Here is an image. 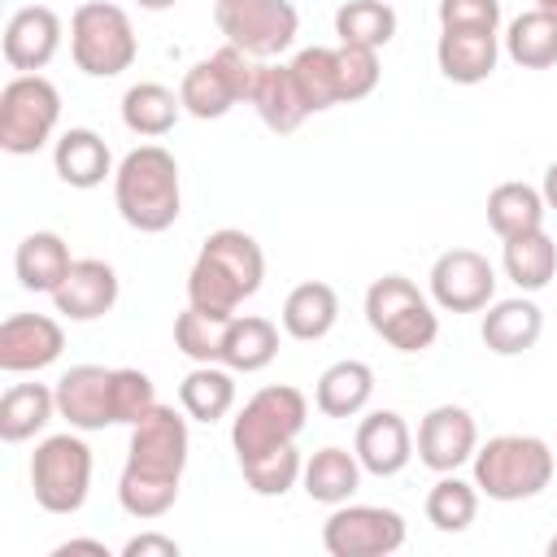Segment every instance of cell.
I'll return each mask as SVG.
<instances>
[{"label":"cell","mask_w":557,"mask_h":557,"mask_svg":"<svg viewBox=\"0 0 557 557\" xmlns=\"http://www.w3.org/2000/svg\"><path fill=\"white\" fill-rule=\"evenodd\" d=\"M187 453H191L187 413H178L174 405H157L148 418L131 426L126 466L117 479V505L139 522L165 518L178 500Z\"/></svg>","instance_id":"6da1fadb"},{"label":"cell","mask_w":557,"mask_h":557,"mask_svg":"<svg viewBox=\"0 0 557 557\" xmlns=\"http://www.w3.org/2000/svg\"><path fill=\"white\" fill-rule=\"evenodd\" d=\"M261 278H265L261 244L239 226H222L200 244V252L191 261L187 305L231 318L244 300H252L261 292Z\"/></svg>","instance_id":"7a4b0ae2"},{"label":"cell","mask_w":557,"mask_h":557,"mask_svg":"<svg viewBox=\"0 0 557 557\" xmlns=\"http://www.w3.org/2000/svg\"><path fill=\"white\" fill-rule=\"evenodd\" d=\"M113 205L122 222L139 235L170 231L183 213V183H178L174 152L161 144L131 148L113 170Z\"/></svg>","instance_id":"3957f363"},{"label":"cell","mask_w":557,"mask_h":557,"mask_svg":"<svg viewBox=\"0 0 557 557\" xmlns=\"http://www.w3.org/2000/svg\"><path fill=\"white\" fill-rule=\"evenodd\" d=\"M470 466H474L479 496L513 505V500L540 496L553 483L557 453L540 435H492L487 444L474 448Z\"/></svg>","instance_id":"277c9868"},{"label":"cell","mask_w":557,"mask_h":557,"mask_svg":"<svg viewBox=\"0 0 557 557\" xmlns=\"http://www.w3.org/2000/svg\"><path fill=\"white\" fill-rule=\"evenodd\" d=\"M70 57L87 78H117L139 57L131 13L109 0H87L70 13Z\"/></svg>","instance_id":"5b68a950"},{"label":"cell","mask_w":557,"mask_h":557,"mask_svg":"<svg viewBox=\"0 0 557 557\" xmlns=\"http://www.w3.org/2000/svg\"><path fill=\"white\" fill-rule=\"evenodd\" d=\"M366 322L396 352H422L440 335V313L426 292L405 274H383L366 287Z\"/></svg>","instance_id":"8992f818"},{"label":"cell","mask_w":557,"mask_h":557,"mask_svg":"<svg viewBox=\"0 0 557 557\" xmlns=\"http://www.w3.org/2000/svg\"><path fill=\"white\" fill-rule=\"evenodd\" d=\"M30 492H35V505L44 513H78L87 505V492H91V448L83 435L61 431V435H48L35 444L30 453Z\"/></svg>","instance_id":"52a82bcc"},{"label":"cell","mask_w":557,"mask_h":557,"mask_svg":"<svg viewBox=\"0 0 557 557\" xmlns=\"http://www.w3.org/2000/svg\"><path fill=\"white\" fill-rule=\"evenodd\" d=\"M305 418H309L305 392L292 383H270L252 392L244 409L231 418V448L239 461H248L278 444H296V435L305 431Z\"/></svg>","instance_id":"ba28073f"},{"label":"cell","mask_w":557,"mask_h":557,"mask_svg":"<svg viewBox=\"0 0 557 557\" xmlns=\"http://www.w3.org/2000/svg\"><path fill=\"white\" fill-rule=\"evenodd\" d=\"M61 122V91L44 74H13L0 91V148L9 157L39 152Z\"/></svg>","instance_id":"9c48e42d"},{"label":"cell","mask_w":557,"mask_h":557,"mask_svg":"<svg viewBox=\"0 0 557 557\" xmlns=\"http://www.w3.org/2000/svg\"><path fill=\"white\" fill-rule=\"evenodd\" d=\"M213 22L252 61L287 52L300 35V13L292 0H213Z\"/></svg>","instance_id":"30bf717a"},{"label":"cell","mask_w":557,"mask_h":557,"mask_svg":"<svg viewBox=\"0 0 557 557\" xmlns=\"http://www.w3.org/2000/svg\"><path fill=\"white\" fill-rule=\"evenodd\" d=\"M252 74H257V61H252L248 52H239L235 44H222L218 52H209L205 61H196V65L183 74V83H178L183 113H191V117H200V122L226 117L239 100H248Z\"/></svg>","instance_id":"8fae6325"},{"label":"cell","mask_w":557,"mask_h":557,"mask_svg":"<svg viewBox=\"0 0 557 557\" xmlns=\"http://www.w3.org/2000/svg\"><path fill=\"white\" fill-rule=\"evenodd\" d=\"M405 544V518L387 505H335L322 522V548L331 557H387Z\"/></svg>","instance_id":"7c38bea8"},{"label":"cell","mask_w":557,"mask_h":557,"mask_svg":"<svg viewBox=\"0 0 557 557\" xmlns=\"http://www.w3.org/2000/svg\"><path fill=\"white\" fill-rule=\"evenodd\" d=\"M431 300L444 313H479L496 300V270L474 248H448L431 261Z\"/></svg>","instance_id":"4fadbf2b"},{"label":"cell","mask_w":557,"mask_h":557,"mask_svg":"<svg viewBox=\"0 0 557 557\" xmlns=\"http://www.w3.org/2000/svg\"><path fill=\"white\" fill-rule=\"evenodd\" d=\"M479 448V426L466 405H435L418 422V461L435 474L466 466Z\"/></svg>","instance_id":"5bb4252c"},{"label":"cell","mask_w":557,"mask_h":557,"mask_svg":"<svg viewBox=\"0 0 557 557\" xmlns=\"http://www.w3.org/2000/svg\"><path fill=\"white\" fill-rule=\"evenodd\" d=\"M65 348V331L48 313H13L0 322V370L4 374H35L52 366Z\"/></svg>","instance_id":"9a60e30c"},{"label":"cell","mask_w":557,"mask_h":557,"mask_svg":"<svg viewBox=\"0 0 557 557\" xmlns=\"http://www.w3.org/2000/svg\"><path fill=\"white\" fill-rule=\"evenodd\" d=\"M61 35H65V30H61L57 9H48V4H26V9H17V13L4 22V39H0L9 70H17V74H39V70L57 57Z\"/></svg>","instance_id":"2e32d148"},{"label":"cell","mask_w":557,"mask_h":557,"mask_svg":"<svg viewBox=\"0 0 557 557\" xmlns=\"http://www.w3.org/2000/svg\"><path fill=\"white\" fill-rule=\"evenodd\" d=\"M52 305L70 322H96L117 305V270L100 257H74L70 274L52 292Z\"/></svg>","instance_id":"e0dca14e"},{"label":"cell","mask_w":557,"mask_h":557,"mask_svg":"<svg viewBox=\"0 0 557 557\" xmlns=\"http://www.w3.org/2000/svg\"><path fill=\"white\" fill-rule=\"evenodd\" d=\"M113 370L104 366H70L57 379V418H65L74 431H104L113 426V405H109Z\"/></svg>","instance_id":"ac0fdd59"},{"label":"cell","mask_w":557,"mask_h":557,"mask_svg":"<svg viewBox=\"0 0 557 557\" xmlns=\"http://www.w3.org/2000/svg\"><path fill=\"white\" fill-rule=\"evenodd\" d=\"M352 453L361 461L366 474L374 479H392L409 466L413 457V431L409 422L396 413V409H374L357 422V440H352Z\"/></svg>","instance_id":"d6986e66"},{"label":"cell","mask_w":557,"mask_h":557,"mask_svg":"<svg viewBox=\"0 0 557 557\" xmlns=\"http://www.w3.org/2000/svg\"><path fill=\"white\" fill-rule=\"evenodd\" d=\"M496 61H500V35L492 30H440L435 39V65L457 87L487 83Z\"/></svg>","instance_id":"ffe728a7"},{"label":"cell","mask_w":557,"mask_h":557,"mask_svg":"<svg viewBox=\"0 0 557 557\" xmlns=\"http://www.w3.org/2000/svg\"><path fill=\"white\" fill-rule=\"evenodd\" d=\"M52 170L65 187L74 191H91L104 178H113V152L109 144L91 131V126H70L57 144H52Z\"/></svg>","instance_id":"44dd1931"},{"label":"cell","mask_w":557,"mask_h":557,"mask_svg":"<svg viewBox=\"0 0 557 557\" xmlns=\"http://www.w3.org/2000/svg\"><path fill=\"white\" fill-rule=\"evenodd\" d=\"M487 352L496 357H522L527 348L540 344L544 335V313L531 296H513V300H492L487 313H483V326H479Z\"/></svg>","instance_id":"7402d4cb"},{"label":"cell","mask_w":557,"mask_h":557,"mask_svg":"<svg viewBox=\"0 0 557 557\" xmlns=\"http://www.w3.org/2000/svg\"><path fill=\"white\" fill-rule=\"evenodd\" d=\"M248 104L257 109V117L274 131V135H292L309 109H305V96L292 78V65H274V61H261L257 74H252V91H248Z\"/></svg>","instance_id":"603a6c76"},{"label":"cell","mask_w":557,"mask_h":557,"mask_svg":"<svg viewBox=\"0 0 557 557\" xmlns=\"http://www.w3.org/2000/svg\"><path fill=\"white\" fill-rule=\"evenodd\" d=\"M283 331L300 344H313V339H326L331 326L339 322V296L331 283L322 278H309V283H296L283 300Z\"/></svg>","instance_id":"cb8c5ba5"},{"label":"cell","mask_w":557,"mask_h":557,"mask_svg":"<svg viewBox=\"0 0 557 557\" xmlns=\"http://www.w3.org/2000/svg\"><path fill=\"white\" fill-rule=\"evenodd\" d=\"M370 396H374V370L357 357L326 366L318 374V387H313V405L326 418H357L370 405Z\"/></svg>","instance_id":"d4e9b609"},{"label":"cell","mask_w":557,"mask_h":557,"mask_svg":"<svg viewBox=\"0 0 557 557\" xmlns=\"http://www.w3.org/2000/svg\"><path fill=\"white\" fill-rule=\"evenodd\" d=\"M74 257H70V244L57 235V231H30L17 252H13V270H17V283L26 292H57L61 278L70 274Z\"/></svg>","instance_id":"484cf974"},{"label":"cell","mask_w":557,"mask_h":557,"mask_svg":"<svg viewBox=\"0 0 557 557\" xmlns=\"http://www.w3.org/2000/svg\"><path fill=\"white\" fill-rule=\"evenodd\" d=\"M178 405L191 422H218L235 409V370L222 361H196L178 383Z\"/></svg>","instance_id":"4316f807"},{"label":"cell","mask_w":557,"mask_h":557,"mask_svg":"<svg viewBox=\"0 0 557 557\" xmlns=\"http://www.w3.org/2000/svg\"><path fill=\"white\" fill-rule=\"evenodd\" d=\"M278 357V326L257 313H235L222 339V366L235 374H257Z\"/></svg>","instance_id":"83f0119b"},{"label":"cell","mask_w":557,"mask_h":557,"mask_svg":"<svg viewBox=\"0 0 557 557\" xmlns=\"http://www.w3.org/2000/svg\"><path fill=\"white\" fill-rule=\"evenodd\" d=\"M300 483H305L309 500L335 509V505L352 500V492L361 487V461H357V453H348V448H339V444H326V448H318V453L305 461Z\"/></svg>","instance_id":"f1b7e54d"},{"label":"cell","mask_w":557,"mask_h":557,"mask_svg":"<svg viewBox=\"0 0 557 557\" xmlns=\"http://www.w3.org/2000/svg\"><path fill=\"white\" fill-rule=\"evenodd\" d=\"M500 265H505V278L518 287V292H544L557 274V244L548 239V231H527V235H513V239H500Z\"/></svg>","instance_id":"f546056e"},{"label":"cell","mask_w":557,"mask_h":557,"mask_svg":"<svg viewBox=\"0 0 557 557\" xmlns=\"http://www.w3.org/2000/svg\"><path fill=\"white\" fill-rule=\"evenodd\" d=\"M57 418V392L44 383H13L0 396V440L26 444Z\"/></svg>","instance_id":"4dcf8cb0"},{"label":"cell","mask_w":557,"mask_h":557,"mask_svg":"<svg viewBox=\"0 0 557 557\" xmlns=\"http://www.w3.org/2000/svg\"><path fill=\"white\" fill-rule=\"evenodd\" d=\"M544 213H548V205H544L540 187H531V183L509 178V183H496V187L487 191V226H492L500 239L540 231V226H544Z\"/></svg>","instance_id":"1f68e13d"},{"label":"cell","mask_w":557,"mask_h":557,"mask_svg":"<svg viewBox=\"0 0 557 557\" xmlns=\"http://www.w3.org/2000/svg\"><path fill=\"white\" fill-rule=\"evenodd\" d=\"M178 113H183V100L165 83H135L122 96V126L131 135H139V139L170 135L174 122H178Z\"/></svg>","instance_id":"d6a6232c"},{"label":"cell","mask_w":557,"mask_h":557,"mask_svg":"<svg viewBox=\"0 0 557 557\" xmlns=\"http://www.w3.org/2000/svg\"><path fill=\"white\" fill-rule=\"evenodd\" d=\"M505 39V57L522 70H548L557 65V17L544 9H527L509 22Z\"/></svg>","instance_id":"836d02e7"},{"label":"cell","mask_w":557,"mask_h":557,"mask_svg":"<svg viewBox=\"0 0 557 557\" xmlns=\"http://www.w3.org/2000/svg\"><path fill=\"white\" fill-rule=\"evenodd\" d=\"M335 35L352 48H387L396 39V9L387 0H344L335 9Z\"/></svg>","instance_id":"e575fe53"},{"label":"cell","mask_w":557,"mask_h":557,"mask_svg":"<svg viewBox=\"0 0 557 557\" xmlns=\"http://www.w3.org/2000/svg\"><path fill=\"white\" fill-rule=\"evenodd\" d=\"M474 518H479V487H474V479L466 483V479H457V470L440 474L435 487L426 492V522L435 531H444V535H457Z\"/></svg>","instance_id":"d590c367"},{"label":"cell","mask_w":557,"mask_h":557,"mask_svg":"<svg viewBox=\"0 0 557 557\" xmlns=\"http://www.w3.org/2000/svg\"><path fill=\"white\" fill-rule=\"evenodd\" d=\"M292 78L305 96V109L309 113H326L339 104V78H335V48H300L292 61Z\"/></svg>","instance_id":"8d00e7d4"},{"label":"cell","mask_w":557,"mask_h":557,"mask_svg":"<svg viewBox=\"0 0 557 557\" xmlns=\"http://www.w3.org/2000/svg\"><path fill=\"white\" fill-rule=\"evenodd\" d=\"M235 318V313H231ZM226 313H209V309H196L187 305L178 318H174V348L191 361H218L222 357V339H226V326H231Z\"/></svg>","instance_id":"74e56055"},{"label":"cell","mask_w":557,"mask_h":557,"mask_svg":"<svg viewBox=\"0 0 557 557\" xmlns=\"http://www.w3.org/2000/svg\"><path fill=\"white\" fill-rule=\"evenodd\" d=\"M239 470H244V483L257 496H287L305 474V457L296 453V444H278V448H270L261 457L239 461Z\"/></svg>","instance_id":"f35d334b"},{"label":"cell","mask_w":557,"mask_h":557,"mask_svg":"<svg viewBox=\"0 0 557 557\" xmlns=\"http://www.w3.org/2000/svg\"><path fill=\"white\" fill-rule=\"evenodd\" d=\"M109 405H113V426H135V422L148 418L161 400H157V387H152V379H148L144 370L122 366V370H113Z\"/></svg>","instance_id":"ab89813d"},{"label":"cell","mask_w":557,"mask_h":557,"mask_svg":"<svg viewBox=\"0 0 557 557\" xmlns=\"http://www.w3.org/2000/svg\"><path fill=\"white\" fill-rule=\"evenodd\" d=\"M335 78H339V104L366 100V96L379 87V78H383L379 52H374V48L339 44V48H335Z\"/></svg>","instance_id":"60d3db41"},{"label":"cell","mask_w":557,"mask_h":557,"mask_svg":"<svg viewBox=\"0 0 557 557\" xmlns=\"http://www.w3.org/2000/svg\"><path fill=\"white\" fill-rule=\"evenodd\" d=\"M440 30H500V0H440Z\"/></svg>","instance_id":"b9f144b4"},{"label":"cell","mask_w":557,"mask_h":557,"mask_svg":"<svg viewBox=\"0 0 557 557\" xmlns=\"http://www.w3.org/2000/svg\"><path fill=\"white\" fill-rule=\"evenodd\" d=\"M178 540L174 535H161V531H139L122 544V557H178Z\"/></svg>","instance_id":"7bdbcfd3"},{"label":"cell","mask_w":557,"mask_h":557,"mask_svg":"<svg viewBox=\"0 0 557 557\" xmlns=\"http://www.w3.org/2000/svg\"><path fill=\"white\" fill-rule=\"evenodd\" d=\"M70 553H96V557H109V548L100 540H65L52 548V557H70Z\"/></svg>","instance_id":"ee69618b"},{"label":"cell","mask_w":557,"mask_h":557,"mask_svg":"<svg viewBox=\"0 0 557 557\" xmlns=\"http://www.w3.org/2000/svg\"><path fill=\"white\" fill-rule=\"evenodd\" d=\"M540 196H544V205L557 213V161H548V170H544V183H540Z\"/></svg>","instance_id":"f6af8a7d"},{"label":"cell","mask_w":557,"mask_h":557,"mask_svg":"<svg viewBox=\"0 0 557 557\" xmlns=\"http://www.w3.org/2000/svg\"><path fill=\"white\" fill-rule=\"evenodd\" d=\"M139 9H148V13H161V9H174L178 0H135Z\"/></svg>","instance_id":"bcb514c9"},{"label":"cell","mask_w":557,"mask_h":557,"mask_svg":"<svg viewBox=\"0 0 557 557\" xmlns=\"http://www.w3.org/2000/svg\"><path fill=\"white\" fill-rule=\"evenodd\" d=\"M535 9H544V13H553V17H557V0H535Z\"/></svg>","instance_id":"7dc6e473"},{"label":"cell","mask_w":557,"mask_h":557,"mask_svg":"<svg viewBox=\"0 0 557 557\" xmlns=\"http://www.w3.org/2000/svg\"><path fill=\"white\" fill-rule=\"evenodd\" d=\"M548 557H557V535H553V540H548Z\"/></svg>","instance_id":"c3c4849f"}]
</instances>
